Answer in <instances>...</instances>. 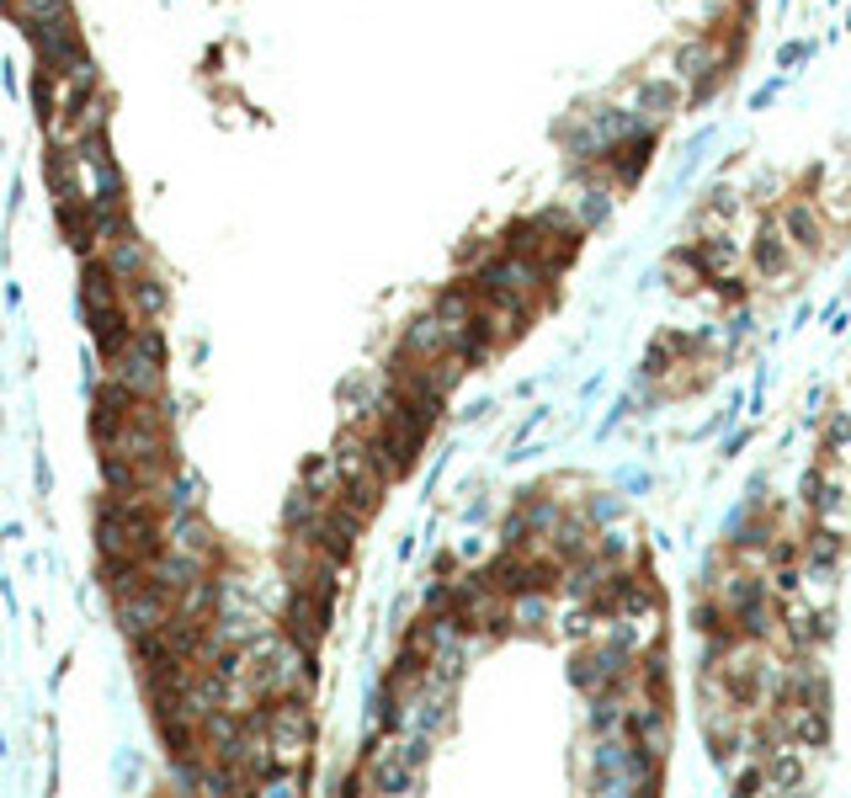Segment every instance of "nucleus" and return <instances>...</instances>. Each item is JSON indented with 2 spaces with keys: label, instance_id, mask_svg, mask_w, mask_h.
Segmentation results:
<instances>
[{
  "label": "nucleus",
  "instance_id": "3",
  "mask_svg": "<svg viewBox=\"0 0 851 798\" xmlns=\"http://www.w3.org/2000/svg\"><path fill=\"white\" fill-rule=\"evenodd\" d=\"M772 219L783 224V235L793 240L799 250H809V255H819L825 250V240H830V229H825V213L814 208V198H803V192H788V198L772 208Z\"/></svg>",
  "mask_w": 851,
  "mask_h": 798
},
{
  "label": "nucleus",
  "instance_id": "8",
  "mask_svg": "<svg viewBox=\"0 0 851 798\" xmlns=\"http://www.w3.org/2000/svg\"><path fill=\"white\" fill-rule=\"evenodd\" d=\"M803 59H809V43H788V49H783V70H793Z\"/></svg>",
  "mask_w": 851,
  "mask_h": 798
},
{
  "label": "nucleus",
  "instance_id": "4",
  "mask_svg": "<svg viewBox=\"0 0 851 798\" xmlns=\"http://www.w3.org/2000/svg\"><path fill=\"white\" fill-rule=\"evenodd\" d=\"M751 272L761 283H783L793 272V240L783 235V224L772 213L761 219V229H755V240H751Z\"/></svg>",
  "mask_w": 851,
  "mask_h": 798
},
{
  "label": "nucleus",
  "instance_id": "1",
  "mask_svg": "<svg viewBox=\"0 0 851 798\" xmlns=\"http://www.w3.org/2000/svg\"><path fill=\"white\" fill-rule=\"evenodd\" d=\"M49 182H53V192H59V202H64V213L75 224H86L91 235H97L101 224L123 219V171L107 154L101 134L75 139V145H53Z\"/></svg>",
  "mask_w": 851,
  "mask_h": 798
},
{
  "label": "nucleus",
  "instance_id": "5",
  "mask_svg": "<svg viewBox=\"0 0 851 798\" xmlns=\"http://www.w3.org/2000/svg\"><path fill=\"white\" fill-rule=\"evenodd\" d=\"M692 250H698L708 283H735V272H740V240H729V235H702V240H692Z\"/></svg>",
  "mask_w": 851,
  "mask_h": 798
},
{
  "label": "nucleus",
  "instance_id": "6",
  "mask_svg": "<svg viewBox=\"0 0 851 798\" xmlns=\"http://www.w3.org/2000/svg\"><path fill=\"white\" fill-rule=\"evenodd\" d=\"M553 623V607H549V591H511V628L522 634H549Z\"/></svg>",
  "mask_w": 851,
  "mask_h": 798
},
{
  "label": "nucleus",
  "instance_id": "7",
  "mask_svg": "<svg viewBox=\"0 0 851 798\" xmlns=\"http://www.w3.org/2000/svg\"><path fill=\"white\" fill-rule=\"evenodd\" d=\"M665 283H671L676 294H698L702 283H708V272H702L698 250H692V246H687V250H671V255H665Z\"/></svg>",
  "mask_w": 851,
  "mask_h": 798
},
{
  "label": "nucleus",
  "instance_id": "2",
  "mask_svg": "<svg viewBox=\"0 0 851 798\" xmlns=\"http://www.w3.org/2000/svg\"><path fill=\"white\" fill-rule=\"evenodd\" d=\"M628 107L644 117V123H654V128H665L681 107H687V91H681V80L665 70V75H639L634 86H628Z\"/></svg>",
  "mask_w": 851,
  "mask_h": 798
}]
</instances>
